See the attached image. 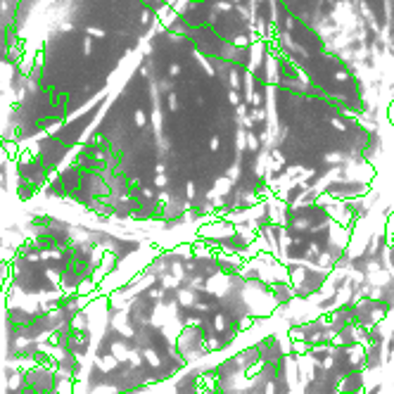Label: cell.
<instances>
[{
	"label": "cell",
	"instance_id": "6da1fadb",
	"mask_svg": "<svg viewBox=\"0 0 394 394\" xmlns=\"http://www.w3.org/2000/svg\"><path fill=\"white\" fill-rule=\"evenodd\" d=\"M335 79H337V81H347V79H349V72H344V69H340V72L335 74Z\"/></svg>",
	"mask_w": 394,
	"mask_h": 394
}]
</instances>
